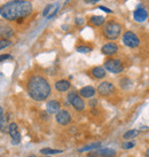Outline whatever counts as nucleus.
Wrapping results in <instances>:
<instances>
[{"label": "nucleus", "mask_w": 149, "mask_h": 157, "mask_svg": "<svg viewBox=\"0 0 149 157\" xmlns=\"http://www.w3.org/2000/svg\"><path fill=\"white\" fill-rule=\"evenodd\" d=\"M32 10V4L28 0H10L0 7V16L7 21H16L29 16Z\"/></svg>", "instance_id": "1"}, {"label": "nucleus", "mask_w": 149, "mask_h": 157, "mask_svg": "<svg viewBox=\"0 0 149 157\" xmlns=\"http://www.w3.org/2000/svg\"><path fill=\"white\" fill-rule=\"evenodd\" d=\"M26 90L30 98L35 101H45L46 99H48V96L52 93V88L48 80L40 75L32 76L29 79Z\"/></svg>", "instance_id": "2"}, {"label": "nucleus", "mask_w": 149, "mask_h": 157, "mask_svg": "<svg viewBox=\"0 0 149 157\" xmlns=\"http://www.w3.org/2000/svg\"><path fill=\"white\" fill-rule=\"evenodd\" d=\"M103 35L109 40L118 39L122 35V25L116 21H109L103 26Z\"/></svg>", "instance_id": "3"}, {"label": "nucleus", "mask_w": 149, "mask_h": 157, "mask_svg": "<svg viewBox=\"0 0 149 157\" xmlns=\"http://www.w3.org/2000/svg\"><path fill=\"white\" fill-rule=\"evenodd\" d=\"M103 68H105L107 71L109 72H113V74H120L123 72L124 69H125V66L124 63L119 59H108L105 61V64H103Z\"/></svg>", "instance_id": "4"}, {"label": "nucleus", "mask_w": 149, "mask_h": 157, "mask_svg": "<svg viewBox=\"0 0 149 157\" xmlns=\"http://www.w3.org/2000/svg\"><path fill=\"white\" fill-rule=\"evenodd\" d=\"M68 101L77 111H83L85 109V102L83 98L77 94V92H70L68 94Z\"/></svg>", "instance_id": "5"}, {"label": "nucleus", "mask_w": 149, "mask_h": 157, "mask_svg": "<svg viewBox=\"0 0 149 157\" xmlns=\"http://www.w3.org/2000/svg\"><path fill=\"white\" fill-rule=\"evenodd\" d=\"M123 44L128 48H136L140 45V39L134 32L126 31L123 35Z\"/></svg>", "instance_id": "6"}, {"label": "nucleus", "mask_w": 149, "mask_h": 157, "mask_svg": "<svg viewBox=\"0 0 149 157\" xmlns=\"http://www.w3.org/2000/svg\"><path fill=\"white\" fill-rule=\"evenodd\" d=\"M115 86L113 83H110V82H102V83L99 84V86H97V93L102 96H109L111 94H114L115 93Z\"/></svg>", "instance_id": "7"}, {"label": "nucleus", "mask_w": 149, "mask_h": 157, "mask_svg": "<svg viewBox=\"0 0 149 157\" xmlns=\"http://www.w3.org/2000/svg\"><path fill=\"white\" fill-rule=\"evenodd\" d=\"M55 121H56L57 124H60V125H63V126H66V125H69L72 121V117H71L70 113L66 109H61L59 113L55 115Z\"/></svg>", "instance_id": "8"}, {"label": "nucleus", "mask_w": 149, "mask_h": 157, "mask_svg": "<svg viewBox=\"0 0 149 157\" xmlns=\"http://www.w3.org/2000/svg\"><path fill=\"white\" fill-rule=\"evenodd\" d=\"M8 133L12 138V144L16 146V144H20L21 141V134H20V131H18V126L16 123H10L8 127Z\"/></svg>", "instance_id": "9"}, {"label": "nucleus", "mask_w": 149, "mask_h": 157, "mask_svg": "<svg viewBox=\"0 0 149 157\" xmlns=\"http://www.w3.org/2000/svg\"><path fill=\"white\" fill-rule=\"evenodd\" d=\"M118 45L115 44V43H107V44H105L102 47H101V52H102V54H105V55H114V54H116V53L118 52Z\"/></svg>", "instance_id": "10"}, {"label": "nucleus", "mask_w": 149, "mask_h": 157, "mask_svg": "<svg viewBox=\"0 0 149 157\" xmlns=\"http://www.w3.org/2000/svg\"><path fill=\"white\" fill-rule=\"evenodd\" d=\"M147 17H148V13H147V10H146V8H143V7H138V8L133 12V18L136 20V22H145L146 20H147Z\"/></svg>", "instance_id": "11"}, {"label": "nucleus", "mask_w": 149, "mask_h": 157, "mask_svg": "<svg viewBox=\"0 0 149 157\" xmlns=\"http://www.w3.org/2000/svg\"><path fill=\"white\" fill-rule=\"evenodd\" d=\"M14 35V30L13 28L8 24H0V37H2V39H7V38H10L13 37Z\"/></svg>", "instance_id": "12"}, {"label": "nucleus", "mask_w": 149, "mask_h": 157, "mask_svg": "<svg viewBox=\"0 0 149 157\" xmlns=\"http://www.w3.org/2000/svg\"><path fill=\"white\" fill-rule=\"evenodd\" d=\"M46 110L48 113H55L56 115L61 110V103L56 100H49L46 103Z\"/></svg>", "instance_id": "13"}, {"label": "nucleus", "mask_w": 149, "mask_h": 157, "mask_svg": "<svg viewBox=\"0 0 149 157\" xmlns=\"http://www.w3.org/2000/svg\"><path fill=\"white\" fill-rule=\"evenodd\" d=\"M95 92H97L95 88L92 86H85V87L79 90V95L82 98H85V99H91L95 95Z\"/></svg>", "instance_id": "14"}, {"label": "nucleus", "mask_w": 149, "mask_h": 157, "mask_svg": "<svg viewBox=\"0 0 149 157\" xmlns=\"http://www.w3.org/2000/svg\"><path fill=\"white\" fill-rule=\"evenodd\" d=\"M55 85V88L56 91L59 92H67L69 88L71 87V84L69 80H66V79H61V80H57L56 83L54 84Z\"/></svg>", "instance_id": "15"}, {"label": "nucleus", "mask_w": 149, "mask_h": 157, "mask_svg": "<svg viewBox=\"0 0 149 157\" xmlns=\"http://www.w3.org/2000/svg\"><path fill=\"white\" fill-rule=\"evenodd\" d=\"M91 74L95 79H102L107 76V71L103 67H94L92 70H91Z\"/></svg>", "instance_id": "16"}, {"label": "nucleus", "mask_w": 149, "mask_h": 157, "mask_svg": "<svg viewBox=\"0 0 149 157\" xmlns=\"http://www.w3.org/2000/svg\"><path fill=\"white\" fill-rule=\"evenodd\" d=\"M97 153L101 157H115L117 151L113 148H99L97 149Z\"/></svg>", "instance_id": "17"}, {"label": "nucleus", "mask_w": 149, "mask_h": 157, "mask_svg": "<svg viewBox=\"0 0 149 157\" xmlns=\"http://www.w3.org/2000/svg\"><path fill=\"white\" fill-rule=\"evenodd\" d=\"M7 118H8V116H7ZM7 118L5 117L4 108H2V107H0V131L7 132V133H8L9 125H6V124H7Z\"/></svg>", "instance_id": "18"}, {"label": "nucleus", "mask_w": 149, "mask_h": 157, "mask_svg": "<svg viewBox=\"0 0 149 157\" xmlns=\"http://www.w3.org/2000/svg\"><path fill=\"white\" fill-rule=\"evenodd\" d=\"M101 147V142H93V144H86V146H84L82 148L78 149L79 153H85V151H93V150H97Z\"/></svg>", "instance_id": "19"}, {"label": "nucleus", "mask_w": 149, "mask_h": 157, "mask_svg": "<svg viewBox=\"0 0 149 157\" xmlns=\"http://www.w3.org/2000/svg\"><path fill=\"white\" fill-rule=\"evenodd\" d=\"M90 22L92 23L93 25L95 26H100L102 24H105V18L103 16H100V15H94L92 17L90 18Z\"/></svg>", "instance_id": "20"}, {"label": "nucleus", "mask_w": 149, "mask_h": 157, "mask_svg": "<svg viewBox=\"0 0 149 157\" xmlns=\"http://www.w3.org/2000/svg\"><path fill=\"white\" fill-rule=\"evenodd\" d=\"M139 130H128V131H126L125 133L123 134V139L125 140V141H127V140H131V139H134V138H136L138 135H139Z\"/></svg>", "instance_id": "21"}, {"label": "nucleus", "mask_w": 149, "mask_h": 157, "mask_svg": "<svg viewBox=\"0 0 149 157\" xmlns=\"http://www.w3.org/2000/svg\"><path fill=\"white\" fill-rule=\"evenodd\" d=\"M63 153L61 149H53V148H43L40 149V154L41 155H57V154Z\"/></svg>", "instance_id": "22"}, {"label": "nucleus", "mask_w": 149, "mask_h": 157, "mask_svg": "<svg viewBox=\"0 0 149 157\" xmlns=\"http://www.w3.org/2000/svg\"><path fill=\"white\" fill-rule=\"evenodd\" d=\"M119 85L124 90H128L132 86V80L130 78H127V77H124V78H122L119 80Z\"/></svg>", "instance_id": "23"}, {"label": "nucleus", "mask_w": 149, "mask_h": 157, "mask_svg": "<svg viewBox=\"0 0 149 157\" xmlns=\"http://www.w3.org/2000/svg\"><path fill=\"white\" fill-rule=\"evenodd\" d=\"M76 51L78 53H83V54H87L92 51V48L88 47V46H85V45H80V46H77L76 47Z\"/></svg>", "instance_id": "24"}, {"label": "nucleus", "mask_w": 149, "mask_h": 157, "mask_svg": "<svg viewBox=\"0 0 149 157\" xmlns=\"http://www.w3.org/2000/svg\"><path fill=\"white\" fill-rule=\"evenodd\" d=\"M55 6H57V5H47L46 7H45V9H44V12H43V16H45V17H48L49 16V13L52 12V9L55 7Z\"/></svg>", "instance_id": "25"}, {"label": "nucleus", "mask_w": 149, "mask_h": 157, "mask_svg": "<svg viewBox=\"0 0 149 157\" xmlns=\"http://www.w3.org/2000/svg\"><path fill=\"white\" fill-rule=\"evenodd\" d=\"M134 146H136V142H133V141H131V140H127V141L123 142V144H122V148L128 150V149L134 148Z\"/></svg>", "instance_id": "26"}, {"label": "nucleus", "mask_w": 149, "mask_h": 157, "mask_svg": "<svg viewBox=\"0 0 149 157\" xmlns=\"http://www.w3.org/2000/svg\"><path fill=\"white\" fill-rule=\"evenodd\" d=\"M12 45V41L9 39H0V51L4 49V48H7Z\"/></svg>", "instance_id": "27"}, {"label": "nucleus", "mask_w": 149, "mask_h": 157, "mask_svg": "<svg viewBox=\"0 0 149 157\" xmlns=\"http://www.w3.org/2000/svg\"><path fill=\"white\" fill-rule=\"evenodd\" d=\"M10 57H12L10 54H2V55H0V62L6 61V60H8V59H10Z\"/></svg>", "instance_id": "28"}, {"label": "nucleus", "mask_w": 149, "mask_h": 157, "mask_svg": "<svg viewBox=\"0 0 149 157\" xmlns=\"http://www.w3.org/2000/svg\"><path fill=\"white\" fill-rule=\"evenodd\" d=\"M97 156H99V155H97V150H93V151H90L86 157H97Z\"/></svg>", "instance_id": "29"}, {"label": "nucleus", "mask_w": 149, "mask_h": 157, "mask_svg": "<svg viewBox=\"0 0 149 157\" xmlns=\"http://www.w3.org/2000/svg\"><path fill=\"white\" fill-rule=\"evenodd\" d=\"M99 8L102 9V10H103V12H105V13H113V10H111V9L107 8V7H105V6H100Z\"/></svg>", "instance_id": "30"}, {"label": "nucleus", "mask_w": 149, "mask_h": 157, "mask_svg": "<svg viewBox=\"0 0 149 157\" xmlns=\"http://www.w3.org/2000/svg\"><path fill=\"white\" fill-rule=\"evenodd\" d=\"M88 105H90V107H92V108H93V107H97V100H91Z\"/></svg>", "instance_id": "31"}, {"label": "nucleus", "mask_w": 149, "mask_h": 157, "mask_svg": "<svg viewBox=\"0 0 149 157\" xmlns=\"http://www.w3.org/2000/svg\"><path fill=\"white\" fill-rule=\"evenodd\" d=\"M83 23H84V20H83V18H76V24L80 25V24H83Z\"/></svg>", "instance_id": "32"}, {"label": "nucleus", "mask_w": 149, "mask_h": 157, "mask_svg": "<svg viewBox=\"0 0 149 157\" xmlns=\"http://www.w3.org/2000/svg\"><path fill=\"white\" fill-rule=\"evenodd\" d=\"M145 156H146V157H149V148L147 149V150H146V154H145Z\"/></svg>", "instance_id": "33"}, {"label": "nucleus", "mask_w": 149, "mask_h": 157, "mask_svg": "<svg viewBox=\"0 0 149 157\" xmlns=\"http://www.w3.org/2000/svg\"><path fill=\"white\" fill-rule=\"evenodd\" d=\"M86 1H87V2H88V1H90V0H86Z\"/></svg>", "instance_id": "34"}, {"label": "nucleus", "mask_w": 149, "mask_h": 157, "mask_svg": "<svg viewBox=\"0 0 149 157\" xmlns=\"http://www.w3.org/2000/svg\"><path fill=\"white\" fill-rule=\"evenodd\" d=\"M30 157H36V156H30Z\"/></svg>", "instance_id": "35"}]
</instances>
